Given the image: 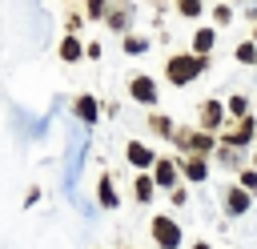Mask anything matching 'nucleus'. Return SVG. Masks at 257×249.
I'll list each match as a JSON object with an SVG mask.
<instances>
[{"label": "nucleus", "instance_id": "f257e3e1", "mask_svg": "<svg viewBox=\"0 0 257 249\" xmlns=\"http://www.w3.org/2000/svg\"><path fill=\"white\" fill-rule=\"evenodd\" d=\"M201 68H205V56H173L169 60V80L173 84H189V80L201 76Z\"/></svg>", "mask_w": 257, "mask_h": 249}, {"label": "nucleus", "instance_id": "f03ea898", "mask_svg": "<svg viewBox=\"0 0 257 249\" xmlns=\"http://www.w3.org/2000/svg\"><path fill=\"white\" fill-rule=\"evenodd\" d=\"M153 237H157L165 249H177V245H181V229H177L169 217H157V221H153Z\"/></svg>", "mask_w": 257, "mask_h": 249}, {"label": "nucleus", "instance_id": "7ed1b4c3", "mask_svg": "<svg viewBox=\"0 0 257 249\" xmlns=\"http://www.w3.org/2000/svg\"><path fill=\"white\" fill-rule=\"evenodd\" d=\"M128 92H133L141 104H153V100H157V84H153L149 76H137V80L128 84Z\"/></svg>", "mask_w": 257, "mask_h": 249}, {"label": "nucleus", "instance_id": "20e7f679", "mask_svg": "<svg viewBox=\"0 0 257 249\" xmlns=\"http://www.w3.org/2000/svg\"><path fill=\"white\" fill-rule=\"evenodd\" d=\"M249 137H257V125H253L249 116H245V120H241V125H237L233 133H225V141H229V145H245Z\"/></svg>", "mask_w": 257, "mask_h": 249}, {"label": "nucleus", "instance_id": "39448f33", "mask_svg": "<svg viewBox=\"0 0 257 249\" xmlns=\"http://www.w3.org/2000/svg\"><path fill=\"white\" fill-rule=\"evenodd\" d=\"M173 141H181L185 149H197V153H205V149L213 145V137H205V133H177Z\"/></svg>", "mask_w": 257, "mask_h": 249}, {"label": "nucleus", "instance_id": "423d86ee", "mask_svg": "<svg viewBox=\"0 0 257 249\" xmlns=\"http://www.w3.org/2000/svg\"><path fill=\"white\" fill-rule=\"evenodd\" d=\"M173 169H177L173 161H157L153 177H157V185H161V189H173V185H177V173H173Z\"/></svg>", "mask_w": 257, "mask_h": 249}, {"label": "nucleus", "instance_id": "0eeeda50", "mask_svg": "<svg viewBox=\"0 0 257 249\" xmlns=\"http://www.w3.org/2000/svg\"><path fill=\"white\" fill-rule=\"evenodd\" d=\"M225 205H229V213H245L249 209V193L245 189H229L225 193Z\"/></svg>", "mask_w": 257, "mask_h": 249}, {"label": "nucleus", "instance_id": "6e6552de", "mask_svg": "<svg viewBox=\"0 0 257 249\" xmlns=\"http://www.w3.org/2000/svg\"><path fill=\"white\" fill-rule=\"evenodd\" d=\"M201 125H205V129H217V125H221V104H217V100H205V108H201Z\"/></svg>", "mask_w": 257, "mask_h": 249}, {"label": "nucleus", "instance_id": "1a4fd4ad", "mask_svg": "<svg viewBox=\"0 0 257 249\" xmlns=\"http://www.w3.org/2000/svg\"><path fill=\"white\" fill-rule=\"evenodd\" d=\"M185 177H189V181H205V177H209V165H205L201 157H189V161H185Z\"/></svg>", "mask_w": 257, "mask_h": 249}, {"label": "nucleus", "instance_id": "9d476101", "mask_svg": "<svg viewBox=\"0 0 257 249\" xmlns=\"http://www.w3.org/2000/svg\"><path fill=\"white\" fill-rule=\"evenodd\" d=\"M213 40H217V36H213V28H201V32L193 36V48H197V56H205V52L213 48Z\"/></svg>", "mask_w": 257, "mask_h": 249}, {"label": "nucleus", "instance_id": "9b49d317", "mask_svg": "<svg viewBox=\"0 0 257 249\" xmlns=\"http://www.w3.org/2000/svg\"><path fill=\"white\" fill-rule=\"evenodd\" d=\"M128 161H133L137 169H145V165H153V153H149L145 145H128Z\"/></svg>", "mask_w": 257, "mask_h": 249}, {"label": "nucleus", "instance_id": "f8f14e48", "mask_svg": "<svg viewBox=\"0 0 257 249\" xmlns=\"http://www.w3.org/2000/svg\"><path fill=\"white\" fill-rule=\"evenodd\" d=\"M76 112H80L84 120H96V112H100V104H96L92 96H80V100H76Z\"/></svg>", "mask_w": 257, "mask_h": 249}, {"label": "nucleus", "instance_id": "ddd939ff", "mask_svg": "<svg viewBox=\"0 0 257 249\" xmlns=\"http://www.w3.org/2000/svg\"><path fill=\"white\" fill-rule=\"evenodd\" d=\"M100 205H104V209L116 205V193H112V181H108V177H100Z\"/></svg>", "mask_w": 257, "mask_h": 249}, {"label": "nucleus", "instance_id": "4468645a", "mask_svg": "<svg viewBox=\"0 0 257 249\" xmlns=\"http://www.w3.org/2000/svg\"><path fill=\"white\" fill-rule=\"evenodd\" d=\"M237 60H241V64H253V60H257V44H253V40H245V44L237 48Z\"/></svg>", "mask_w": 257, "mask_h": 249}, {"label": "nucleus", "instance_id": "2eb2a0df", "mask_svg": "<svg viewBox=\"0 0 257 249\" xmlns=\"http://www.w3.org/2000/svg\"><path fill=\"white\" fill-rule=\"evenodd\" d=\"M177 12L181 16H197L201 12V0H177Z\"/></svg>", "mask_w": 257, "mask_h": 249}, {"label": "nucleus", "instance_id": "dca6fc26", "mask_svg": "<svg viewBox=\"0 0 257 249\" xmlns=\"http://www.w3.org/2000/svg\"><path fill=\"white\" fill-rule=\"evenodd\" d=\"M60 56H64V60H76V56H80V44H76V40H64V44H60Z\"/></svg>", "mask_w": 257, "mask_h": 249}, {"label": "nucleus", "instance_id": "f3484780", "mask_svg": "<svg viewBox=\"0 0 257 249\" xmlns=\"http://www.w3.org/2000/svg\"><path fill=\"white\" fill-rule=\"evenodd\" d=\"M149 197H153V181L141 177V181H137V201H149Z\"/></svg>", "mask_w": 257, "mask_h": 249}, {"label": "nucleus", "instance_id": "a211bd4d", "mask_svg": "<svg viewBox=\"0 0 257 249\" xmlns=\"http://www.w3.org/2000/svg\"><path fill=\"white\" fill-rule=\"evenodd\" d=\"M241 189H245V193H257V173H253V169L241 173Z\"/></svg>", "mask_w": 257, "mask_h": 249}, {"label": "nucleus", "instance_id": "6ab92c4d", "mask_svg": "<svg viewBox=\"0 0 257 249\" xmlns=\"http://www.w3.org/2000/svg\"><path fill=\"white\" fill-rule=\"evenodd\" d=\"M213 16H217V24H229V20H233V12H229L225 4H221V8H213Z\"/></svg>", "mask_w": 257, "mask_h": 249}, {"label": "nucleus", "instance_id": "aec40b11", "mask_svg": "<svg viewBox=\"0 0 257 249\" xmlns=\"http://www.w3.org/2000/svg\"><path fill=\"white\" fill-rule=\"evenodd\" d=\"M145 48H149L145 40H124V52H145Z\"/></svg>", "mask_w": 257, "mask_h": 249}, {"label": "nucleus", "instance_id": "412c9836", "mask_svg": "<svg viewBox=\"0 0 257 249\" xmlns=\"http://www.w3.org/2000/svg\"><path fill=\"white\" fill-rule=\"evenodd\" d=\"M229 108H233L237 116H245V96H233V100H229Z\"/></svg>", "mask_w": 257, "mask_h": 249}, {"label": "nucleus", "instance_id": "4be33fe9", "mask_svg": "<svg viewBox=\"0 0 257 249\" xmlns=\"http://www.w3.org/2000/svg\"><path fill=\"white\" fill-rule=\"evenodd\" d=\"M153 129H157V133H169V129H173V125H169V120H165V116H153Z\"/></svg>", "mask_w": 257, "mask_h": 249}, {"label": "nucleus", "instance_id": "5701e85b", "mask_svg": "<svg viewBox=\"0 0 257 249\" xmlns=\"http://www.w3.org/2000/svg\"><path fill=\"white\" fill-rule=\"evenodd\" d=\"M104 12V0H88V16H100Z\"/></svg>", "mask_w": 257, "mask_h": 249}, {"label": "nucleus", "instance_id": "b1692460", "mask_svg": "<svg viewBox=\"0 0 257 249\" xmlns=\"http://www.w3.org/2000/svg\"><path fill=\"white\" fill-rule=\"evenodd\" d=\"M193 249H209V245H193Z\"/></svg>", "mask_w": 257, "mask_h": 249}]
</instances>
